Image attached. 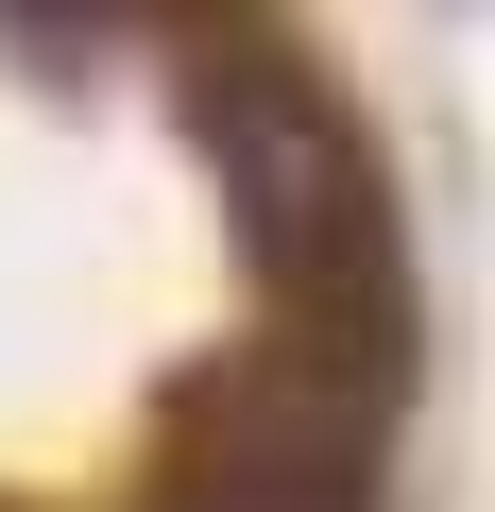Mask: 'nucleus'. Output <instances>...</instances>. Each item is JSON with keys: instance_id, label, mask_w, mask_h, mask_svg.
I'll return each mask as SVG.
<instances>
[{"instance_id": "nucleus-2", "label": "nucleus", "mask_w": 495, "mask_h": 512, "mask_svg": "<svg viewBox=\"0 0 495 512\" xmlns=\"http://www.w3.org/2000/svg\"><path fill=\"white\" fill-rule=\"evenodd\" d=\"M205 512H359V495H205Z\"/></svg>"}, {"instance_id": "nucleus-1", "label": "nucleus", "mask_w": 495, "mask_h": 512, "mask_svg": "<svg viewBox=\"0 0 495 512\" xmlns=\"http://www.w3.org/2000/svg\"><path fill=\"white\" fill-rule=\"evenodd\" d=\"M205 137H222V205H239V239H257L274 291H325V274L376 256V154H359L291 69H239V86L205 103Z\"/></svg>"}]
</instances>
